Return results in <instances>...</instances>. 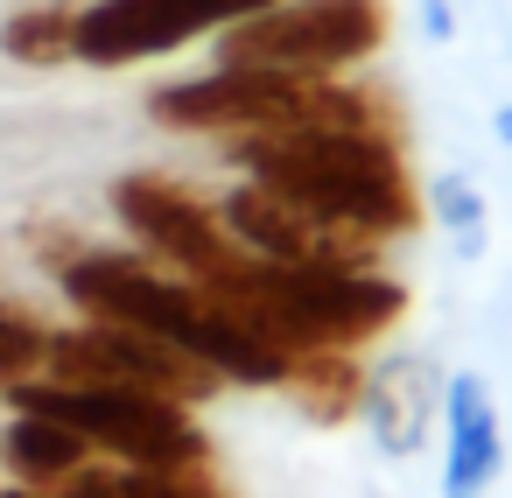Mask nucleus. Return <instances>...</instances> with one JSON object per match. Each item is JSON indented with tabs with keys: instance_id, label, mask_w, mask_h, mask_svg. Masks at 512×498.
<instances>
[{
	"instance_id": "0eeeda50",
	"label": "nucleus",
	"mask_w": 512,
	"mask_h": 498,
	"mask_svg": "<svg viewBox=\"0 0 512 498\" xmlns=\"http://www.w3.org/2000/svg\"><path fill=\"white\" fill-rule=\"evenodd\" d=\"M260 8H274V0H92V8H78L71 64L127 71V64L169 57L197 36H218V29H232Z\"/></svg>"
},
{
	"instance_id": "423d86ee",
	"label": "nucleus",
	"mask_w": 512,
	"mask_h": 498,
	"mask_svg": "<svg viewBox=\"0 0 512 498\" xmlns=\"http://www.w3.org/2000/svg\"><path fill=\"white\" fill-rule=\"evenodd\" d=\"M43 379H64V386H141V393H162V400H211L225 379L211 365H197L190 351L162 344L155 330H134V323H64L50 330V358H43Z\"/></svg>"
},
{
	"instance_id": "dca6fc26",
	"label": "nucleus",
	"mask_w": 512,
	"mask_h": 498,
	"mask_svg": "<svg viewBox=\"0 0 512 498\" xmlns=\"http://www.w3.org/2000/svg\"><path fill=\"white\" fill-rule=\"evenodd\" d=\"M43 358H50V323L22 302H0V393L43 379Z\"/></svg>"
},
{
	"instance_id": "39448f33",
	"label": "nucleus",
	"mask_w": 512,
	"mask_h": 498,
	"mask_svg": "<svg viewBox=\"0 0 512 498\" xmlns=\"http://www.w3.org/2000/svg\"><path fill=\"white\" fill-rule=\"evenodd\" d=\"M386 36L379 0H274V8L218 29V64L239 71H295V78H337L365 64Z\"/></svg>"
},
{
	"instance_id": "6e6552de",
	"label": "nucleus",
	"mask_w": 512,
	"mask_h": 498,
	"mask_svg": "<svg viewBox=\"0 0 512 498\" xmlns=\"http://www.w3.org/2000/svg\"><path fill=\"white\" fill-rule=\"evenodd\" d=\"M113 211H120V225L134 232V246H141L155 267L183 274V281H204V274H218L225 260H239V246H232L225 225H218V211H211L204 197H190L183 183H169V176H120V183H113Z\"/></svg>"
},
{
	"instance_id": "7ed1b4c3",
	"label": "nucleus",
	"mask_w": 512,
	"mask_h": 498,
	"mask_svg": "<svg viewBox=\"0 0 512 498\" xmlns=\"http://www.w3.org/2000/svg\"><path fill=\"white\" fill-rule=\"evenodd\" d=\"M155 127L169 134H302V127H393L379 92L337 85V78H295V71H239L211 64L204 78H176L148 99Z\"/></svg>"
},
{
	"instance_id": "f03ea898",
	"label": "nucleus",
	"mask_w": 512,
	"mask_h": 498,
	"mask_svg": "<svg viewBox=\"0 0 512 498\" xmlns=\"http://www.w3.org/2000/svg\"><path fill=\"white\" fill-rule=\"evenodd\" d=\"M57 288L71 295L78 316H99V323H134V330H155L162 344L190 351L197 365H211L225 386H288L295 358L274 351L267 337H253L218 295H204L197 281L155 267L148 253H99V246H71L64 267H57Z\"/></svg>"
},
{
	"instance_id": "4468645a",
	"label": "nucleus",
	"mask_w": 512,
	"mask_h": 498,
	"mask_svg": "<svg viewBox=\"0 0 512 498\" xmlns=\"http://www.w3.org/2000/svg\"><path fill=\"white\" fill-rule=\"evenodd\" d=\"M281 393H295L309 421H344V414H358L365 365H358V351H309V358H295Z\"/></svg>"
},
{
	"instance_id": "a211bd4d",
	"label": "nucleus",
	"mask_w": 512,
	"mask_h": 498,
	"mask_svg": "<svg viewBox=\"0 0 512 498\" xmlns=\"http://www.w3.org/2000/svg\"><path fill=\"white\" fill-rule=\"evenodd\" d=\"M491 134H498V141H505V148H512V99H505V106H498V120H491Z\"/></svg>"
},
{
	"instance_id": "f8f14e48",
	"label": "nucleus",
	"mask_w": 512,
	"mask_h": 498,
	"mask_svg": "<svg viewBox=\"0 0 512 498\" xmlns=\"http://www.w3.org/2000/svg\"><path fill=\"white\" fill-rule=\"evenodd\" d=\"M50 498H232L211 463L197 470H141V463H113V456H92L85 470H71Z\"/></svg>"
},
{
	"instance_id": "1a4fd4ad",
	"label": "nucleus",
	"mask_w": 512,
	"mask_h": 498,
	"mask_svg": "<svg viewBox=\"0 0 512 498\" xmlns=\"http://www.w3.org/2000/svg\"><path fill=\"white\" fill-rule=\"evenodd\" d=\"M442 365L428 351H400V358H379L365 372V393H358V421L372 428L379 456H421V442L442 428Z\"/></svg>"
},
{
	"instance_id": "2eb2a0df",
	"label": "nucleus",
	"mask_w": 512,
	"mask_h": 498,
	"mask_svg": "<svg viewBox=\"0 0 512 498\" xmlns=\"http://www.w3.org/2000/svg\"><path fill=\"white\" fill-rule=\"evenodd\" d=\"M421 218H435L463 260H477V253H484V218H491V211H484V190H477L463 169L428 176V190H421Z\"/></svg>"
},
{
	"instance_id": "ddd939ff",
	"label": "nucleus",
	"mask_w": 512,
	"mask_h": 498,
	"mask_svg": "<svg viewBox=\"0 0 512 498\" xmlns=\"http://www.w3.org/2000/svg\"><path fill=\"white\" fill-rule=\"evenodd\" d=\"M78 43V0H29L0 22V57L22 64V71H57L71 64Z\"/></svg>"
},
{
	"instance_id": "f257e3e1",
	"label": "nucleus",
	"mask_w": 512,
	"mask_h": 498,
	"mask_svg": "<svg viewBox=\"0 0 512 498\" xmlns=\"http://www.w3.org/2000/svg\"><path fill=\"white\" fill-rule=\"evenodd\" d=\"M225 162L302 204L323 225H344L372 246L421 225V197L400 155V127H302V134H232Z\"/></svg>"
},
{
	"instance_id": "9d476101",
	"label": "nucleus",
	"mask_w": 512,
	"mask_h": 498,
	"mask_svg": "<svg viewBox=\"0 0 512 498\" xmlns=\"http://www.w3.org/2000/svg\"><path fill=\"white\" fill-rule=\"evenodd\" d=\"M505 470V428L484 372L442 379V498H484Z\"/></svg>"
},
{
	"instance_id": "9b49d317",
	"label": "nucleus",
	"mask_w": 512,
	"mask_h": 498,
	"mask_svg": "<svg viewBox=\"0 0 512 498\" xmlns=\"http://www.w3.org/2000/svg\"><path fill=\"white\" fill-rule=\"evenodd\" d=\"M99 449L78 435V428H64V421H50V414H15L8 428H0V463H8V477L15 484H29V491H57L71 470H85Z\"/></svg>"
},
{
	"instance_id": "6ab92c4d",
	"label": "nucleus",
	"mask_w": 512,
	"mask_h": 498,
	"mask_svg": "<svg viewBox=\"0 0 512 498\" xmlns=\"http://www.w3.org/2000/svg\"><path fill=\"white\" fill-rule=\"evenodd\" d=\"M0 498H50V491H29V484H0Z\"/></svg>"
},
{
	"instance_id": "20e7f679",
	"label": "nucleus",
	"mask_w": 512,
	"mask_h": 498,
	"mask_svg": "<svg viewBox=\"0 0 512 498\" xmlns=\"http://www.w3.org/2000/svg\"><path fill=\"white\" fill-rule=\"evenodd\" d=\"M8 407L78 428L113 463H141V470H197V463H211V435L197 428V414L183 400H162V393H141V386L22 379V386H8Z\"/></svg>"
},
{
	"instance_id": "f3484780",
	"label": "nucleus",
	"mask_w": 512,
	"mask_h": 498,
	"mask_svg": "<svg viewBox=\"0 0 512 498\" xmlns=\"http://www.w3.org/2000/svg\"><path fill=\"white\" fill-rule=\"evenodd\" d=\"M421 36L428 43H456V8L449 0H421Z\"/></svg>"
}]
</instances>
